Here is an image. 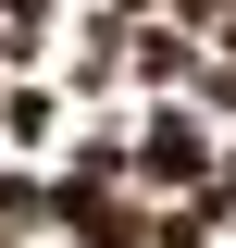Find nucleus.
<instances>
[{"label":"nucleus","mask_w":236,"mask_h":248,"mask_svg":"<svg viewBox=\"0 0 236 248\" xmlns=\"http://www.w3.org/2000/svg\"><path fill=\"white\" fill-rule=\"evenodd\" d=\"M149 174H199V137L186 124H149Z\"/></svg>","instance_id":"obj_1"}]
</instances>
